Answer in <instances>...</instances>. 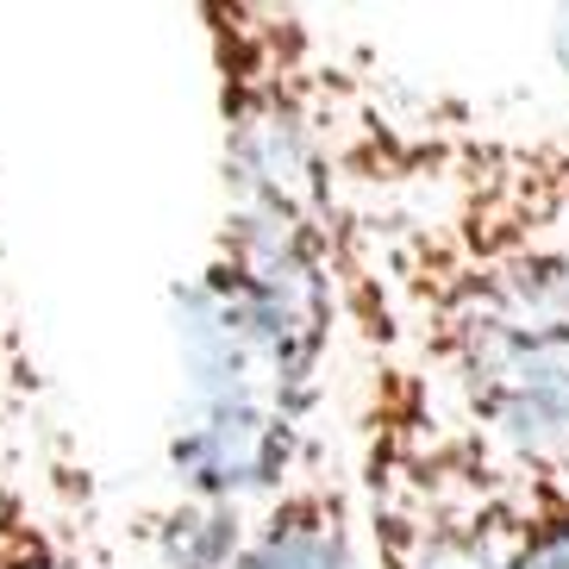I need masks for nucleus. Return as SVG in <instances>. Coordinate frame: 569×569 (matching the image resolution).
Listing matches in <instances>:
<instances>
[{"mask_svg": "<svg viewBox=\"0 0 569 569\" xmlns=\"http://www.w3.org/2000/svg\"><path fill=\"white\" fill-rule=\"evenodd\" d=\"M332 244L345 338L569 488V138L501 132L345 57Z\"/></svg>", "mask_w": 569, "mask_h": 569, "instance_id": "1", "label": "nucleus"}, {"mask_svg": "<svg viewBox=\"0 0 569 569\" xmlns=\"http://www.w3.org/2000/svg\"><path fill=\"white\" fill-rule=\"evenodd\" d=\"M345 469L369 569H519L532 476L495 457L401 357L351 345Z\"/></svg>", "mask_w": 569, "mask_h": 569, "instance_id": "2", "label": "nucleus"}, {"mask_svg": "<svg viewBox=\"0 0 569 569\" xmlns=\"http://www.w3.org/2000/svg\"><path fill=\"white\" fill-rule=\"evenodd\" d=\"M219 119V213L338 238L345 44L288 7H201Z\"/></svg>", "mask_w": 569, "mask_h": 569, "instance_id": "3", "label": "nucleus"}, {"mask_svg": "<svg viewBox=\"0 0 569 569\" xmlns=\"http://www.w3.org/2000/svg\"><path fill=\"white\" fill-rule=\"evenodd\" d=\"M219 569H369L345 451L319 445L301 476L244 519Z\"/></svg>", "mask_w": 569, "mask_h": 569, "instance_id": "4", "label": "nucleus"}, {"mask_svg": "<svg viewBox=\"0 0 569 569\" xmlns=\"http://www.w3.org/2000/svg\"><path fill=\"white\" fill-rule=\"evenodd\" d=\"M0 569H119L63 457H26L0 438Z\"/></svg>", "mask_w": 569, "mask_h": 569, "instance_id": "5", "label": "nucleus"}, {"mask_svg": "<svg viewBox=\"0 0 569 569\" xmlns=\"http://www.w3.org/2000/svg\"><path fill=\"white\" fill-rule=\"evenodd\" d=\"M38 413V369L32 345L19 332V307L7 288V251H0V438H13V426Z\"/></svg>", "mask_w": 569, "mask_h": 569, "instance_id": "6", "label": "nucleus"}, {"mask_svg": "<svg viewBox=\"0 0 569 569\" xmlns=\"http://www.w3.org/2000/svg\"><path fill=\"white\" fill-rule=\"evenodd\" d=\"M519 569H569V488L563 482H532Z\"/></svg>", "mask_w": 569, "mask_h": 569, "instance_id": "7", "label": "nucleus"}, {"mask_svg": "<svg viewBox=\"0 0 569 569\" xmlns=\"http://www.w3.org/2000/svg\"><path fill=\"white\" fill-rule=\"evenodd\" d=\"M151 569H219V557L176 526H151Z\"/></svg>", "mask_w": 569, "mask_h": 569, "instance_id": "8", "label": "nucleus"}, {"mask_svg": "<svg viewBox=\"0 0 569 569\" xmlns=\"http://www.w3.org/2000/svg\"><path fill=\"white\" fill-rule=\"evenodd\" d=\"M551 44H557V63L569 69V13H557V32H551Z\"/></svg>", "mask_w": 569, "mask_h": 569, "instance_id": "9", "label": "nucleus"}]
</instances>
